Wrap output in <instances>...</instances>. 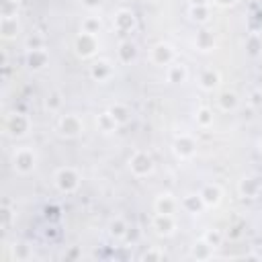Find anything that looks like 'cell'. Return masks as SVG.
Here are the masks:
<instances>
[{
  "mask_svg": "<svg viewBox=\"0 0 262 262\" xmlns=\"http://www.w3.org/2000/svg\"><path fill=\"white\" fill-rule=\"evenodd\" d=\"M37 151L31 147V145H20V147H14L12 156H10V164H12V170L16 174H31L35 168H37Z\"/></svg>",
  "mask_w": 262,
  "mask_h": 262,
  "instance_id": "obj_1",
  "label": "cell"
},
{
  "mask_svg": "<svg viewBox=\"0 0 262 262\" xmlns=\"http://www.w3.org/2000/svg\"><path fill=\"white\" fill-rule=\"evenodd\" d=\"M31 131V119L25 115V113H8L6 119H4V133L14 137V139H20L25 137L27 133Z\"/></svg>",
  "mask_w": 262,
  "mask_h": 262,
  "instance_id": "obj_2",
  "label": "cell"
},
{
  "mask_svg": "<svg viewBox=\"0 0 262 262\" xmlns=\"http://www.w3.org/2000/svg\"><path fill=\"white\" fill-rule=\"evenodd\" d=\"M53 182H55L57 190L70 194V192L78 190V186H80V174H78L76 168H72V166H63V168H59V170L55 172Z\"/></svg>",
  "mask_w": 262,
  "mask_h": 262,
  "instance_id": "obj_3",
  "label": "cell"
},
{
  "mask_svg": "<svg viewBox=\"0 0 262 262\" xmlns=\"http://www.w3.org/2000/svg\"><path fill=\"white\" fill-rule=\"evenodd\" d=\"M129 170H131L135 176H139V178L151 174V172H154V160H151V156L145 154V151H135V154L129 158Z\"/></svg>",
  "mask_w": 262,
  "mask_h": 262,
  "instance_id": "obj_4",
  "label": "cell"
},
{
  "mask_svg": "<svg viewBox=\"0 0 262 262\" xmlns=\"http://www.w3.org/2000/svg\"><path fill=\"white\" fill-rule=\"evenodd\" d=\"M74 47H76V53H78L80 57H90V55H94L96 49H98L96 35L80 31L78 37H76V41H74Z\"/></svg>",
  "mask_w": 262,
  "mask_h": 262,
  "instance_id": "obj_5",
  "label": "cell"
},
{
  "mask_svg": "<svg viewBox=\"0 0 262 262\" xmlns=\"http://www.w3.org/2000/svg\"><path fill=\"white\" fill-rule=\"evenodd\" d=\"M84 131V123L78 115H63L59 119V133L63 137H78Z\"/></svg>",
  "mask_w": 262,
  "mask_h": 262,
  "instance_id": "obj_6",
  "label": "cell"
},
{
  "mask_svg": "<svg viewBox=\"0 0 262 262\" xmlns=\"http://www.w3.org/2000/svg\"><path fill=\"white\" fill-rule=\"evenodd\" d=\"M151 227L156 229L158 235H172L176 231V219L174 215H164V213H156L154 215V221H151Z\"/></svg>",
  "mask_w": 262,
  "mask_h": 262,
  "instance_id": "obj_7",
  "label": "cell"
},
{
  "mask_svg": "<svg viewBox=\"0 0 262 262\" xmlns=\"http://www.w3.org/2000/svg\"><path fill=\"white\" fill-rule=\"evenodd\" d=\"M194 151H196V141H194L190 135L182 133V135H178V137H176V141H174V154H176L180 160L192 158V156H194Z\"/></svg>",
  "mask_w": 262,
  "mask_h": 262,
  "instance_id": "obj_8",
  "label": "cell"
},
{
  "mask_svg": "<svg viewBox=\"0 0 262 262\" xmlns=\"http://www.w3.org/2000/svg\"><path fill=\"white\" fill-rule=\"evenodd\" d=\"M174 47L170 43H158L151 49V61L158 66H170L174 61Z\"/></svg>",
  "mask_w": 262,
  "mask_h": 262,
  "instance_id": "obj_9",
  "label": "cell"
},
{
  "mask_svg": "<svg viewBox=\"0 0 262 262\" xmlns=\"http://www.w3.org/2000/svg\"><path fill=\"white\" fill-rule=\"evenodd\" d=\"M20 33V23L18 16H0V35L4 41L16 39Z\"/></svg>",
  "mask_w": 262,
  "mask_h": 262,
  "instance_id": "obj_10",
  "label": "cell"
},
{
  "mask_svg": "<svg viewBox=\"0 0 262 262\" xmlns=\"http://www.w3.org/2000/svg\"><path fill=\"white\" fill-rule=\"evenodd\" d=\"M47 63H49V55H47L45 49H29L27 51V66H29V70L39 72Z\"/></svg>",
  "mask_w": 262,
  "mask_h": 262,
  "instance_id": "obj_11",
  "label": "cell"
},
{
  "mask_svg": "<svg viewBox=\"0 0 262 262\" xmlns=\"http://www.w3.org/2000/svg\"><path fill=\"white\" fill-rule=\"evenodd\" d=\"M154 209H156V213L174 215V213H176V209H178V201H176V199H174L170 192H164V194H160V196L156 199Z\"/></svg>",
  "mask_w": 262,
  "mask_h": 262,
  "instance_id": "obj_12",
  "label": "cell"
},
{
  "mask_svg": "<svg viewBox=\"0 0 262 262\" xmlns=\"http://www.w3.org/2000/svg\"><path fill=\"white\" fill-rule=\"evenodd\" d=\"M199 194H201L205 207H217L221 203V188L217 184H205Z\"/></svg>",
  "mask_w": 262,
  "mask_h": 262,
  "instance_id": "obj_13",
  "label": "cell"
},
{
  "mask_svg": "<svg viewBox=\"0 0 262 262\" xmlns=\"http://www.w3.org/2000/svg\"><path fill=\"white\" fill-rule=\"evenodd\" d=\"M135 27V14L131 10H119L115 14V29L121 33H129Z\"/></svg>",
  "mask_w": 262,
  "mask_h": 262,
  "instance_id": "obj_14",
  "label": "cell"
},
{
  "mask_svg": "<svg viewBox=\"0 0 262 262\" xmlns=\"http://www.w3.org/2000/svg\"><path fill=\"white\" fill-rule=\"evenodd\" d=\"M111 74H113V68H111V63L104 61V59H98V61H94V63L90 66V76H92L96 82L108 80Z\"/></svg>",
  "mask_w": 262,
  "mask_h": 262,
  "instance_id": "obj_15",
  "label": "cell"
},
{
  "mask_svg": "<svg viewBox=\"0 0 262 262\" xmlns=\"http://www.w3.org/2000/svg\"><path fill=\"white\" fill-rule=\"evenodd\" d=\"M188 72H186V66L184 63H170L168 66V82L170 84H182L186 80Z\"/></svg>",
  "mask_w": 262,
  "mask_h": 262,
  "instance_id": "obj_16",
  "label": "cell"
},
{
  "mask_svg": "<svg viewBox=\"0 0 262 262\" xmlns=\"http://www.w3.org/2000/svg\"><path fill=\"white\" fill-rule=\"evenodd\" d=\"M182 209L184 211H188V213H199L201 209H205V203H203V199H201V194L196 192H192V194H186L184 199H182Z\"/></svg>",
  "mask_w": 262,
  "mask_h": 262,
  "instance_id": "obj_17",
  "label": "cell"
},
{
  "mask_svg": "<svg viewBox=\"0 0 262 262\" xmlns=\"http://www.w3.org/2000/svg\"><path fill=\"white\" fill-rule=\"evenodd\" d=\"M108 231H111L113 237L123 239V237H127V233H129V225H127V221H125L123 217H115V219L111 221V225H108Z\"/></svg>",
  "mask_w": 262,
  "mask_h": 262,
  "instance_id": "obj_18",
  "label": "cell"
},
{
  "mask_svg": "<svg viewBox=\"0 0 262 262\" xmlns=\"http://www.w3.org/2000/svg\"><path fill=\"white\" fill-rule=\"evenodd\" d=\"M260 190V184L256 178H242L239 180V192L242 196H248V199H254Z\"/></svg>",
  "mask_w": 262,
  "mask_h": 262,
  "instance_id": "obj_19",
  "label": "cell"
},
{
  "mask_svg": "<svg viewBox=\"0 0 262 262\" xmlns=\"http://www.w3.org/2000/svg\"><path fill=\"white\" fill-rule=\"evenodd\" d=\"M213 246H209L205 239H199L194 246H192V252H190V256L192 258H196V260H207V258H211L213 256Z\"/></svg>",
  "mask_w": 262,
  "mask_h": 262,
  "instance_id": "obj_20",
  "label": "cell"
},
{
  "mask_svg": "<svg viewBox=\"0 0 262 262\" xmlns=\"http://www.w3.org/2000/svg\"><path fill=\"white\" fill-rule=\"evenodd\" d=\"M199 84H201L203 90H213L219 84V74L215 70H205L201 74V78H199Z\"/></svg>",
  "mask_w": 262,
  "mask_h": 262,
  "instance_id": "obj_21",
  "label": "cell"
},
{
  "mask_svg": "<svg viewBox=\"0 0 262 262\" xmlns=\"http://www.w3.org/2000/svg\"><path fill=\"white\" fill-rule=\"evenodd\" d=\"M119 57L123 63H131L135 57H137V47L131 43V41H123L119 45Z\"/></svg>",
  "mask_w": 262,
  "mask_h": 262,
  "instance_id": "obj_22",
  "label": "cell"
},
{
  "mask_svg": "<svg viewBox=\"0 0 262 262\" xmlns=\"http://www.w3.org/2000/svg\"><path fill=\"white\" fill-rule=\"evenodd\" d=\"M194 45L201 49V51H211L215 47V39H213V33L211 31H201L194 39Z\"/></svg>",
  "mask_w": 262,
  "mask_h": 262,
  "instance_id": "obj_23",
  "label": "cell"
},
{
  "mask_svg": "<svg viewBox=\"0 0 262 262\" xmlns=\"http://www.w3.org/2000/svg\"><path fill=\"white\" fill-rule=\"evenodd\" d=\"M237 102H239V98H237L235 92H223V94L219 96V106H221V111H233V108L237 106Z\"/></svg>",
  "mask_w": 262,
  "mask_h": 262,
  "instance_id": "obj_24",
  "label": "cell"
},
{
  "mask_svg": "<svg viewBox=\"0 0 262 262\" xmlns=\"http://www.w3.org/2000/svg\"><path fill=\"white\" fill-rule=\"evenodd\" d=\"M96 125L100 127V131H115L119 125H117V121L113 119V115L106 111V113H102V115H98V119H96Z\"/></svg>",
  "mask_w": 262,
  "mask_h": 262,
  "instance_id": "obj_25",
  "label": "cell"
},
{
  "mask_svg": "<svg viewBox=\"0 0 262 262\" xmlns=\"http://www.w3.org/2000/svg\"><path fill=\"white\" fill-rule=\"evenodd\" d=\"M108 113L113 115V119L117 121V125H123V123L129 121V108L123 106V104H115V106H111Z\"/></svg>",
  "mask_w": 262,
  "mask_h": 262,
  "instance_id": "obj_26",
  "label": "cell"
},
{
  "mask_svg": "<svg viewBox=\"0 0 262 262\" xmlns=\"http://www.w3.org/2000/svg\"><path fill=\"white\" fill-rule=\"evenodd\" d=\"M12 258L14 260H31L33 258V250L27 244H14L12 246Z\"/></svg>",
  "mask_w": 262,
  "mask_h": 262,
  "instance_id": "obj_27",
  "label": "cell"
},
{
  "mask_svg": "<svg viewBox=\"0 0 262 262\" xmlns=\"http://www.w3.org/2000/svg\"><path fill=\"white\" fill-rule=\"evenodd\" d=\"M14 219H16L14 209H12L8 203H4V207H2V229L8 231V229L12 227V223H14Z\"/></svg>",
  "mask_w": 262,
  "mask_h": 262,
  "instance_id": "obj_28",
  "label": "cell"
},
{
  "mask_svg": "<svg viewBox=\"0 0 262 262\" xmlns=\"http://www.w3.org/2000/svg\"><path fill=\"white\" fill-rule=\"evenodd\" d=\"M190 16L196 23H207L209 20V4H201V6H190Z\"/></svg>",
  "mask_w": 262,
  "mask_h": 262,
  "instance_id": "obj_29",
  "label": "cell"
},
{
  "mask_svg": "<svg viewBox=\"0 0 262 262\" xmlns=\"http://www.w3.org/2000/svg\"><path fill=\"white\" fill-rule=\"evenodd\" d=\"M246 49H248V53L250 55H258L260 51H262V39L258 37V35H250L248 37V41H246Z\"/></svg>",
  "mask_w": 262,
  "mask_h": 262,
  "instance_id": "obj_30",
  "label": "cell"
},
{
  "mask_svg": "<svg viewBox=\"0 0 262 262\" xmlns=\"http://www.w3.org/2000/svg\"><path fill=\"white\" fill-rule=\"evenodd\" d=\"M0 16H18V2L16 0H2Z\"/></svg>",
  "mask_w": 262,
  "mask_h": 262,
  "instance_id": "obj_31",
  "label": "cell"
},
{
  "mask_svg": "<svg viewBox=\"0 0 262 262\" xmlns=\"http://www.w3.org/2000/svg\"><path fill=\"white\" fill-rule=\"evenodd\" d=\"M203 239H205L209 246L219 248V246H221V242H223V233H221L219 229H209V231L203 235Z\"/></svg>",
  "mask_w": 262,
  "mask_h": 262,
  "instance_id": "obj_32",
  "label": "cell"
},
{
  "mask_svg": "<svg viewBox=\"0 0 262 262\" xmlns=\"http://www.w3.org/2000/svg\"><path fill=\"white\" fill-rule=\"evenodd\" d=\"M98 29H100V18H96V16H88V18L82 20V31H84V33H92V35H96Z\"/></svg>",
  "mask_w": 262,
  "mask_h": 262,
  "instance_id": "obj_33",
  "label": "cell"
},
{
  "mask_svg": "<svg viewBox=\"0 0 262 262\" xmlns=\"http://www.w3.org/2000/svg\"><path fill=\"white\" fill-rule=\"evenodd\" d=\"M25 47H27V51H29V49H45V39L35 33V35H31V37L25 41Z\"/></svg>",
  "mask_w": 262,
  "mask_h": 262,
  "instance_id": "obj_34",
  "label": "cell"
},
{
  "mask_svg": "<svg viewBox=\"0 0 262 262\" xmlns=\"http://www.w3.org/2000/svg\"><path fill=\"white\" fill-rule=\"evenodd\" d=\"M196 123H199L201 127H209V125L213 123V113H211L209 108H201V111L196 113Z\"/></svg>",
  "mask_w": 262,
  "mask_h": 262,
  "instance_id": "obj_35",
  "label": "cell"
},
{
  "mask_svg": "<svg viewBox=\"0 0 262 262\" xmlns=\"http://www.w3.org/2000/svg\"><path fill=\"white\" fill-rule=\"evenodd\" d=\"M45 106H47L49 111H57V108L61 106V96H59V92H51V94L47 96V100H45Z\"/></svg>",
  "mask_w": 262,
  "mask_h": 262,
  "instance_id": "obj_36",
  "label": "cell"
},
{
  "mask_svg": "<svg viewBox=\"0 0 262 262\" xmlns=\"http://www.w3.org/2000/svg\"><path fill=\"white\" fill-rule=\"evenodd\" d=\"M164 258V252L160 250H147L145 254H141V260H162Z\"/></svg>",
  "mask_w": 262,
  "mask_h": 262,
  "instance_id": "obj_37",
  "label": "cell"
},
{
  "mask_svg": "<svg viewBox=\"0 0 262 262\" xmlns=\"http://www.w3.org/2000/svg\"><path fill=\"white\" fill-rule=\"evenodd\" d=\"M252 106H262V90H254L250 94V100H248Z\"/></svg>",
  "mask_w": 262,
  "mask_h": 262,
  "instance_id": "obj_38",
  "label": "cell"
},
{
  "mask_svg": "<svg viewBox=\"0 0 262 262\" xmlns=\"http://www.w3.org/2000/svg\"><path fill=\"white\" fill-rule=\"evenodd\" d=\"M82 2H84V6H86V8H98L102 0H82Z\"/></svg>",
  "mask_w": 262,
  "mask_h": 262,
  "instance_id": "obj_39",
  "label": "cell"
},
{
  "mask_svg": "<svg viewBox=\"0 0 262 262\" xmlns=\"http://www.w3.org/2000/svg\"><path fill=\"white\" fill-rule=\"evenodd\" d=\"M217 6H233L235 4V0H213Z\"/></svg>",
  "mask_w": 262,
  "mask_h": 262,
  "instance_id": "obj_40",
  "label": "cell"
},
{
  "mask_svg": "<svg viewBox=\"0 0 262 262\" xmlns=\"http://www.w3.org/2000/svg\"><path fill=\"white\" fill-rule=\"evenodd\" d=\"M192 2V6H201V4H207L209 0H190Z\"/></svg>",
  "mask_w": 262,
  "mask_h": 262,
  "instance_id": "obj_41",
  "label": "cell"
},
{
  "mask_svg": "<svg viewBox=\"0 0 262 262\" xmlns=\"http://www.w3.org/2000/svg\"><path fill=\"white\" fill-rule=\"evenodd\" d=\"M258 145H260V151H262V139H260V143H258Z\"/></svg>",
  "mask_w": 262,
  "mask_h": 262,
  "instance_id": "obj_42",
  "label": "cell"
}]
</instances>
